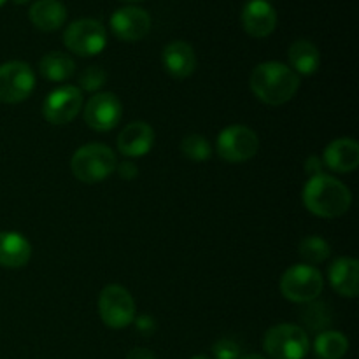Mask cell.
<instances>
[{
    "label": "cell",
    "instance_id": "836d02e7",
    "mask_svg": "<svg viewBox=\"0 0 359 359\" xmlns=\"http://www.w3.org/2000/svg\"><path fill=\"white\" fill-rule=\"evenodd\" d=\"M191 359H212V358L205 356V354H198V356H195V358H191Z\"/></svg>",
    "mask_w": 359,
    "mask_h": 359
},
{
    "label": "cell",
    "instance_id": "30bf717a",
    "mask_svg": "<svg viewBox=\"0 0 359 359\" xmlns=\"http://www.w3.org/2000/svg\"><path fill=\"white\" fill-rule=\"evenodd\" d=\"M83 107V93L77 86H60L46 97L42 114L51 125H67L79 114Z\"/></svg>",
    "mask_w": 359,
    "mask_h": 359
},
{
    "label": "cell",
    "instance_id": "ac0fdd59",
    "mask_svg": "<svg viewBox=\"0 0 359 359\" xmlns=\"http://www.w3.org/2000/svg\"><path fill=\"white\" fill-rule=\"evenodd\" d=\"M32 245L16 231L0 233V265L6 269H21L30 262Z\"/></svg>",
    "mask_w": 359,
    "mask_h": 359
},
{
    "label": "cell",
    "instance_id": "484cf974",
    "mask_svg": "<svg viewBox=\"0 0 359 359\" xmlns=\"http://www.w3.org/2000/svg\"><path fill=\"white\" fill-rule=\"evenodd\" d=\"M105 79H107V74H105V70L102 67H86L79 74V86L84 91L93 93V91H98L104 86Z\"/></svg>",
    "mask_w": 359,
    "mask_h": 359
},
{
    "label": "cell",
    "instance_id": "f546056e",
    "mask_svg": "<svg viewBox=\"0 0 359 359\" xmlns=\"http://www.w3.org/2000/svg\"><path fill=\"white\" fill-rule=\"evenodd\" d=\"M116 170L119 172V175H121L125 181H132V179L137 177V174H139V170H137L135 165L130 163V161H125V163L118 165V167H116Z\"/></svg>",
    "mask_w": 359,
    "mask_h": 359
},
{
    "label": "cell",
    "instance_id": "d6986e66",
    "mask_svg": "<svg viewBox=\"0 0 359 359\" xmlns=\"http://www.w3.org/2000/svg\"><path fill=\"white\" fill-rule=\"evenodd\" d=\"M30 21L42 32H55L67 20V7L60 0H37L30 7Z\"/></svg>",
    "mask_w": 359,
    "mask_h": 359
},
{
    "label": "cell",
    "instance_id": "f1b7e54d",
    "mask_svg": "<svg viewBox=\"0 0 359 359\" xmlns=\"http://www.w3.org/2000/svg\"><path fill=\"white\" fill-rule=\"evenodd\" d=\"M323 167H325V163H323V160H319L318 156H311L307 161H305V170H307V174L311 175V177H314V175H321Z\"/></svg>",
    "mask_w": 359,
    "mask_h": 359
},
{
    "label": "cell",
    "instance_id": "4dcf8cb0",
    "mask_svg": "<svg viewBox=\"0 0 359 359\" xmlns=\"http://www.w3.org/2000/svg\"><path fill=\"white\" fill-rule=\"evenodd\" d=\"M126 359H156L149 349H144V347H135V349L130 351L126 354Z\"/></svg>",
    "mask_w": 359,
    "mask_h": 359
},
{
    "label": "cell",
    "instance_id": "5bb4252c",
    "mask_svg": "<svg viewBox=\"0 0 359 359\" xmlns=\"http://www.w3.org/2000/svg\"><path fill=\"white\" fill-rule=\"evenodd\" d=\"M154 144V130L144 121H133L121 130L118 137V149L123 156H146Z\"/></svg>",
    "mask_w": 359,
    "mask_h": 359
},
{
    "label": "cell",
    "instance_id": "44dd1931",
    "mask_svg": "<svg viewBox=\"0 0 359 359\" xmlns=\"http://www.w3.org/2000/svg\"><path fill=\"white\" fill-rule=\"evenodd\" d=\"M39 72L44 79L62 83L76 74V63L69 55L62 51H51L44 55L39 63Z\"/></svg>",
    "mask_w": 359,
    "mask_h": 359
},
{
    "label": "cell",
    "instance_id": "8992f818",
    "mask_svg": "<svg viewBox=\"0 0 359 359\" xmlns=\"http://www.w3.org/2000/svg\"><path fill=\"white\" fill-rule=\"evenodd\" d=\"M98 312L104 325L112 330H121L132 325L135 319V302L126 287L111 284L102 290L98 298Z\"/></svg>",
    "mask_w": 359,
    "mask_h": 359
},
{
    "label": "cell",
    "instance_id": "5b68a950",
    "mask_svg": "<svg viewBox=\"0 0 359 359\" xmlns=\"http://www.w3.org/2000/svg\"><path fill=\"white\" fill-rule=\"evenodd\" d=\"M323 286L325 283L321 272L311 265H294L280 277V293L286 300L294 304H309L318 300Z\"/></svg>",
    "mask_w": 359,
    "mask_h": 359
},
{
    "label": "cell",
    "instance_id": "2e32d148",
    "mask_svg": "<svg viewBox=\"0 0 359 359\" xmlns=\"http://www.w3.org/2000/svg\"><path fill=\"white\" fill-rule=\"evenodd\" d=\"M325 167L339 174H349L359 165V144L354 139H337L328 144L323 156Z\"/></svg>",
    "mask_w": 359,
    "mask_h": 359
},
{
    "label": "cell",
    "instance_id": "ba28073f",
    "mask_svg": "<svg viewBox=\"0 0 359 359\" xmlns=\"http://www.w3.org/2000/svg\"><path fill=\"white\" fill-rule=\"evenodd\" d=\"M217 154L230 163H242L256 156L259 149V139L255 130L244 125H233L224 128L217 137Z\"/></svg>",
    "mask_w": 359,
    "mask_h": 359
},
{
    "label": "cell",
    "instance_id": "cb8c5ba5",
    "mask_svg": "<svg viewBox=\"0 0 359 359\" xmlns=\"http://www.w3.org/2000/svg\"><path fill=\"white\" fill-rule=\"evenodd\" d=\"M302 319L312 332H325L326 326L332 323V312L328 305L323 302H309L305 311L302 312Z\"/></svg>",
    "mask_w": 359,
    "mask_h": 359
},
{
    "label": "cell",
    "instance_id": "9a60e30c",
    "mask_svg": "<svg viewBox=\"0 0 359 359\" xmlns=\"http://www.w3.org/2000/svg\"><path fill=\"white\" fill-rule=\"evenodd\" d=\"M161 62L165 70L175 79H186L196 69L195 49L184 41H174L165 46L161 53Z\"/></svg>",
    "mask_w": 359,
    "mask_h": 359
},
{
    "label": "cell",
    "instance_id": "52a82bcc",
    "mask_svg": "<svg viewBox=\"0 0 359 359\" xmlns=\"http://www.w3.org/2000/svg\"><path fill=\"white\" fill-rule=\"evenodd\" d=\"M63 44L74 55L93 56L104 51L107 44V34L100 21L83 18L67 27L63 34Z\"/></svg>",
    "mask_w": 359,
    "mask_h": 359
},
{
    "label": "cell",
    "instance_id": "4316f807",
    "mask_svg": "<svg viewBox=\"0 0 359 359\" xmlns=\"http://www.w3.org/2000/svg\"><path fill=\"white\" fill-rule=\"evenodd\" d=\"M214 359H238L241 354V346L233 339H219L212 346Z\"/></svg>",
    "mask_w": 359,
    "mask_h": 359
},
{
    "label": "cell",
    "instance_id": "7402d4cb",
    "mask_svg": "<svg viewBox=\"0 0 359 359\" xmlns=\"http://www.w3.org/2000/svg\"><path fill=\"white\" fill-rule=\"evenodd\" d=\"M314 351L321 359H342L349 351V340L344 333L326 330L316 337Z\"/></svg>",
    "mask_w": 359,
    "mask_h": 359
},
{
    "label": "cell",
    "instance_id": "7a4b0ae2",
    "mask_svg": "<svg viewBox=\"0 0 359 359\" xmlns=\"http://www.w3.org/2000/svg\"><path fill=\"white\" fill-rule=\"evenodd\" d=\"M302 198L309 212L326 219L346 214L353 202L349 188L328 174L314 175L309 179Z\"/></svg>",
    "mask_w": 359,
    "mask_h": 359
},
{
    "label": "cell",
    "instance_id": "603a6c76",
    "mask_svg": "<svg viewBox=\"0 0 359 359\" xmlns=\"http://www.w3.org/2000/svg\"><path fill=\"white\" fill-rule=\"evenodd\" d=\"M298 252H300L302 258L309 263V265H318V263L326 262L330 258V244L321 237H316V235H311V237H305L304 241L298 245Z\"/></svg>",
    "mask_w": 359,
    "mask_h": 359
},
{
    "label": "cell",
    "instance_id": "7c38bea8",
    "mask_svg": "<svg viewBox=\"0 0 359 359\" xmlns=\"http://www.w3.org/2000/svg\"><path fill=\"white\" fill-rule=\"evenodd\" d=\"M111 30L121 41L137 42L151 32V16L140 7H121L111 16Z\"/></svg>",
    "mask_w": 359,
    "mask_h": 359
},
{
    "label": "cell",
    "instance_id": "9c48e42d",
    "mask_svg": "<svg viewBox=\"0 0 359 359\" xmlns=\"http://www.w3.org/2000/svg\"><path fill=\"white\" fill-rule=\"evenodd\" d=\"M35 86V74L25 62H7L0 65V102L20 104L27 100Z\"/></svg>",
    "mask_w": 359,
    "mask_h": 359
},
{
    "label": "cell",
    "instance_id": "d590c367",
    "mask_svg": "<svg viewBox=\"0 0 359 359\" xmlns=\"http://www.w3.org/2000/svg\"><path fill=\"white\" fill-rule=\"evenodd\" d=\"M6 2H7V0H0V7H2Z\"/></svg>",
    "mask_w": 359,
    "mask_h": 359
},
{
    "label": "cell",
    "instance_id": "6da1fadb",
    "mask_svg": "<svg viewBox=\"0 0 359 359\" xmlns=\"http://www.w3.org/2000/svg\"><path fill=\"white\" fill-rule=\"evenodd\" d=\"M251 90L256 97L269 105H283L297 95L300 76L280 62H265L251 72Z\"/></svg>",
    "mask_w": 359,
    "mask_h": 359
},
{
    "label": "cell",
    "instance_id": "3957f363",
    "mask_svg": "<svg viewBox=\"0 0 359 359\" xmlns=\"http://www.w3.org/2000/svg\"><path fill=\"white\" fill-rule=\"evenodd\" d=\"M118 167V158L111 147L104 144H86L74 153L70 168L77 181L97 184L105 181Z\"/></svg>",
    "mask_w": 359,
    "mask_h": 359
},
{
    "label": "cell",
    "instance_id": "1f68e13d",
    "mask_svg": "<svg viewBox=\"0 0 359 359\" xmlns=\"http://www.w3.org/2000/svg\"><path fill=\"white\" fill-rule=\"evenodd\" d=\"M238 359H269V358L262 356V354H248V356H241Z\"/></svg>",
    "mask_w": 359,
    "mask_h": 359
},
{
    "label": "cell",
    "instance_id": "ffe728a7",
    "mask_svg": "<svg viewBox=\"0 0 359 359\" xmlns=\"http://www.w3.org/2000/svg\"><path fill=\"white\" fill-rule=\"evenodd\" d=\"M287 58H290L291 67L297 76H312L318 72L319 63H321V56H319V49L312 44L311 41H294L287 49Z\"/></svg>",
    "mask_w": 359,
    "mask_h": 359
},
{
    "label": "cell",
    "instance_id": "277c9868",
    "mask_svg": "<svg viewBox=\"0 0 359 359\" xmlns=\"http://www.w3.org/2000/svg\"><path fill=\"white\" fill-rule=\"evenodd\" d=\"M263 349L272 359H304L311 349V342L300 326L277 325L263 337Z\"/></svg>",
    "mask_w": 359,
    "mask_h": 359
},
{
    "label": "cell",
    "instance_id": "e575fe53",
    "mask_svg": "<svg viewBox=\"0 0 359 359\" xmlns=\"http://www.w3.org/2000/svg\"><path fill=\"white\" fill-rule=\"evenodd\" d=\"M121 2H140V0H121Z\"/></svg>",
    "mask_w": 359,
    "mask_h": 359
},
{
    "label": "cell",
    "instance_id": "d4e9b609",
    "mask_svg": "<svg viewBox=\"0 0 359 359\" xmlns=\"http://www.w3.org/2000/svg\"><path fill=\"white\" fill-rule=\"evenodd\" d=\"M181 151L188 160L193 161H205L212 156V147H210L209 140L200 133L186 135L181 142Z\"/></svg>",
    "mask_w": 359,
    "mask_h": 359
},
{
    "label": "cell",
    "instance_id": "83f0119b",
    "mask_svg": "<svg viewBox=\"0 0 359 359\" xmlns=\"http://www.w3.org/2000/svg\"><path fill=\"white\" fill-rule=\"evenodd\" d=\"M135 326L144 337H151L156 332V323H154V319L149 318V316H140V318H137Z\"/></svg>",
    "mask_w": 359,
    "mask_h": 359
},
{
    "label": "cell",
    "instance_id": "8fae6325",
    "mask_svg": "<svg viewBox=\"0 0 359 359\" xmlns=\"http://www.w3.org/2000/svg\"><path fill=\"white\" fill-rule=\"evenodd\" d=\"M123 116V105L111 91L95 93L84 107V121L97 132H109L114 128Z\"/></svg>",
    "mask_w": 359,
    "mask_h": 359
},
{
    "label": "cell",
    "instance_id": "e0dca14e",
    "mask_svg": "<svg viewBox=\"0 0 359 359\" xmlns=\"http://www.w3.org/2000/svg\"><path fill=\"white\" fill-rule=\"evenodd\" d=\"M328 279L333 290L346 298L359 294V263L354 258H339L328 270Z\"/></svg>",
    "mask_w": 359,
    "mask_h": 359
},
{
    "label": "cell",
    "instance_id": "4fadbf2b",
    "mask_svg": "<svg viewBox=\"0 0 359 359\" xmlns=\"http://www.w3.org/2000/svg\"><path fill=\"white\" fill-rule=\"evenodd\" d=\"M242 27L251 37H269L277 27V13L269 0H249L242 9Z\"/></svg>",
    "mask_w": 359,
    "mask_h": 359
},
{
    "label": "cell",
    "instance_id": "d6a6232c",
    "mask_svg": "<svg viewBox=\"0 0 359 359\" xmlns=\"http://www.w3.org/2000/svg\"><path fill=\"white\" fill-rule=\"evenodd\" d=\"M14 4H18V6H23V4H28L30 0H13Z\"/></svg>",
    "mask_w": 359,
    "mask_h": 359
}]
</instances>
